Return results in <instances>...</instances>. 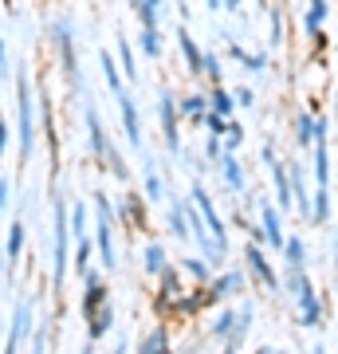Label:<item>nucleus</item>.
Wrapping results in <instances>:
<instances>
[{
  "label": "nucleus",
  "mask_w": 338,
  "mask_h": 354,
  "mask_svg": "<svg viewBox=\"0 0 338 354\" xmlns=\"http://www.w3.org/2000/svg\"><path fill=\"white\" fill-rule=\"evenodd\" d=\"M291 288L299 291V307H303V327H319V299H314V291H311V279L299 276V268H295V276H291Z\"/></svg>",
  "instance_id": "1"
},
{
  "label": "nucleus",
  "mask_w": 338,
  "mask_h": 354,
  "mask_svg": "<svg viewBox=\"0 0 338 354\" xmlns=\"http://www.w3.org/2000/svg\"><path fill=\"white\" fill-rule=\"evenodd\" d=\"M67 272V205H55V288L63 283Z\"/></svg>",
  "instance_id": "2"
},
{
  "label": "nucleus",
  "mask_w": 338,
  "mask_h": 354,
  "mask_svg": "<svg viewBox=\"0 0 338 354\" xmlns=\"http://www.w3.org/2000/svg\"><path fill=\"white\" fill-rule=\"evenodd\" d=\"M16 99H20V153H32V99H28V79H16Z\"/></svg>",
  "instance_id": "3"
},
{
  "label": "nucleus",
  "mask_w": 338,
  "mask_h": 354,
  "mask_svg": "<svg viewBox=\"0 0 338 354\" xmlns=\"http://www.w3.org/2000/svg\"><path fill=\"white\" fill-rule=\"evenodd\" d=\"M263 162H267V169H272V177H276V197H279V205H291V201H295V185H291V177L283 174V165L276 162L272 146H263Z\"/></svg>",
  "instance_id": "4"
},
{
  "label": "nucleus",
  "mask_w": 338,
  "mask_h": 354,
  "mask_svg": "<svg viewBox=\"0 0 338 354\" xmlns=\"http://www.w3.org/2000/svg\"><path fill=\"white\" fill-rule=\"evenodd\" d=\"M99 248H102V264L118 268V260H114V244H111V209H106V201L99 197Z\"/></svg>",
  "instance_id": "5"
},
{
  "label": "nucleus",
  "mask_w": 338,
  "mask_h": 354,
  "mask_svg": "<svg viewBox=\"0 0 338 354\" xmlns=\"http://www.w3.org/2000/svg\"><path fill=\"white\" fill-rule=\"evenodd\" d=\"M193 201L200 205V213H205V221H209V228H213V236L220 241V248L228 252V232H225V225H220V216H216L213 201H209V193H205V189L197 185V189H193Z\"/></svg>",
  "instance_id": "6"
},
{
  "label": "nucleus",
  "mask_w": 338,
  "mask_h": 354,
  "mask_svg": "<svg viewBox=\"0 0 338 354\" xmlns=\"http://www.w3.org/2000/svg\"><path fill=\"white\" fill-rule=\"evenodd\" d=\"M118 106H122L126 138L134 142V146H142V130H138V111H134V99H130V95H126V91H118Z\"/></svg>",
  "instance_id": "7"
},
{
  "label": "nucleus",
  "mask_w": 338,
  "mask_h": 354,
  "mask_svg": "<svg viewBox=\"0 0 338 354\" xmlns=\"http://www.w3.org/2000/svg\"><path fill=\"white\" fill-rule=\"evenodd\" d=\"M158 111H162V130H165V146L169 150H177L181 142H177V118H173V95H162V102H158Z\"/></svg>",
  "instance_id": "8"
},
{
  "label": "nucleus",
  "mask_w": 338,
  "mask_h": 354,
  "mask_svg": "<svg viewBox=\"0 0 338 354\" xmlns=\"http://www.w3.org/2000/svg\"><path fill=\"white\" fill-rule=\"evenodd\" d=\"M248 264H252V272H256V276L263 279V283H267V288H279V279H276V272H272V264H267V260H263V252H260V241L252 244L248 252Z\"/></svg>",
  "instance_id": "9"
},
{
  "label": "nucleus",
  "mask_w": 338,
  "mask_h": 354,
  "mask_svg": "<svg viewBox=\"0 0 338 354\" xmlns=\"http://www.w3.org/2000/svg\"><path fill=\"white\" fill-rule=\"evenodd\" d=\"M263 228H267V244H272V248H283V244H288V236H283V228H279L276 205H267V201H263Z\"/></svg>",
  "instance_id": "10"
},
{
  "label": "nucleus",
  "mask_w": 338,
  "mask_h": 354,
  "mask_svg": "<svg viewBox=\"0 0 338 354\" xmlns=\"http://www.w3.org/2000/svg\"><path fill=\"white\" fill-rule=\"evenodd\" d=\"M177 44H181V51H185V59H189V71H193V75H200V71H205V55L197 51V44H193V36H189L185 28L177 32Z\"/></svg>",
  "instance_id": "11"
},
{
  "label": "nucleus",
  "mask_w": 338,
  "mask_h": 354,
  "mask_svg": "<svg viewBox=\"0 0 338 354\" xmlns=\"http://www.w3.org/2000/svg\"><path fill=\"white\" fill-rule=\"evenodd\" d=\"M87 130H91V150L99 153V158H111V146H106V134L99 127V114L87 106Z\"/></svg>",
  "instance_id": "12"
},
{
  "label": "nucleus",
  "mask_w": 338,
  "mask_h": 354,
  "mask_svg": "<svg viewBox=\"0 0 338 354\" xmlns=\"http://www.w3.org/2000/svg\"><path fill=\"white\" fill-rule=\"evenodd\" d=\"M102 295H106V291H102L99 276H91L87 279V299H83V315H87V319H95V307L102 304Z\"/></svg>",
  "instance_id": "13"
},
{
  "label": "nucleus",
  "mask_w": 338,
  "mask_h": 354,
  "mask_svg": "<svg viewBox=\"0 0 338 354\" xmlns=\"http://www.w3.org/2000/svg\"><path fill=\"white\" fill-rule=\"evenodd\" d=\"M28 315H32V311H28V304H16V323H12V335H8V351H16V342L24 339V330H28Z\"/></svg>",
  "instance_id": "14"
},
{
  "label": "nucleus",
  "mask_w": 338,
  "mask_h": 354,
  "mask_svg": "<svg viewBox=\"0 0 338 354\" xmlns=\"http://www.w3.org/2000/svg\"><path fill=\"white\" fill-rule=\"evenodd\" d=\"M20 248H24V225H20V221H12V228H8V272H12Z\"/></svg>",
  "instance_id": "15"
},
{
  "label": "nucleus",
  "mask_w": 338,
  "mask_h": 354,
  "mask_svg": "<svg viewBox=\"0 0 338 354\" xmlns=\"http://www.w3.org/2000/svg\"><path fill=\"white\" fill-rule=\"evenodd\" d=\"M225 177H228V185H232V189H244V169H240V162H236V153H228L225 158Z\"/></svg>",
  "instance_id": "16"
},
{
  "label": "nucleus",
  "mask_w": 338,
  "mask_h": 354,
  "mask_svg": "<svg viewBox=\"0 0 338 354\" xmlns=\"http://www.w3.org/2000/svg\"><path fill=\"white\" fill-rule=\"evenodd\" d=\"M295 134H299V146H307V142H314V134H319V122H314L311 114H299V122H295Z\"/></svg>",
  "instance_id": "17"
},
{
  "label": "nucleus",
  "mask_w": 338,
  "mask_h": 354,
  "mask_svg": "<svg viewBox=\"0 0 338 354\" xmlns=\"http://www.w3.org/2000/svg\"><path fill=\"white\" fill-rule=\"evenodd\" d=\"M99 59H102V75H106V83H111V91H122V79H118V67H114L111 51H99Z\"/></svg>",
  "instance_id": "18"
},
{
  "label": "nucleus",
  "mask_w": 338,
  "mask_h": 354,
  "mask_svg": "<svg viewBox=\"0 0 338 354\" xmlns=\"http://www.w3.org/2000/svg\"><path fill=\"white\" fill-rule=\"evenodd\" d=\"M323 16H326V0H311V12H307V32H311V36H319Z\"/></svg>",
  "instance_id": "19"
},
{
  "label": "nucleus",
  "mask_w": 338,
  "mask_h": 354,
  "mask_svg": "<svg viewBox=\"0 0 338 354\" xmlns=\"http://www.w3.org/2000/svg\"><path fill=\"white\" fill-rule=\"evenodd\" d=\"M158 4L162 0H138V16L146 28H158Z\"/></svg>",
  "instance_id": "20"
},
{
  "label": "nucleus",
  "mask_w": 338,
  "mask_h": 354,
  "mask_svg": "<svg viewBox=\"0 0 338 354\" xmlns=\"http://www.w3.org/2000/svg\"><path fill=\"white\" fill-rule=\"evenodd\" d=\"M244 288V279H240V272H228V276L216 279V295H232V291Z\"/></svg>",
  "instance_id": "21"
},
{
  "label": "nucleus",
  "mask_w": 338,
  "mask_h": 354,
  "mask_svg": "<svg viewBox=\"0 0 338 354\" xmlns=\"http://www.w3.org/2000/svg\"><path fill=\"white\" fill-rule=\"evenodd\" d=\"M142 51H146L150 59H158V51H162V44H158V28H146V32H142Z\"/></svg>",
  "instance_id": "22"
},
{
  "label": "nucleus",
  "mask_w": 338,
  "mask_h": 354,
  "mask_svg": "<svg viewBox=\"0 0 338 354\" xmlns=\"http://www.w3.org/2000/svg\"><path fill=\"white\" fill-rule=\"evenodd\" d=\"M146 268H150V272H165V252L158 248V244L146 248Z\"/></svg>",
  "instance_id": "23"
},
{
  "label": "nucleus",
  "mask_w": 338,
  "mask_h": 354,
  "mask_svg": "<svg viewBox=\"0 0 338 354\" xmlns=\"http://www.w3.org/2000/svg\"><path fill=\"white\" fill-rule=\"evenodd\" d=\"M283 252H288V260L295 268H303V241H299V236H291V241L283 244Z\"/></svg>",
  "instance_id": "24"
},
{
  "label": "nucleus",
  "mask_w": 338,
  "mask_h": 354,
  "mask_svg": "<svg viewBox=\"0 0 338 354\" xmlns=\"http://www.w3.org/2000/svg\"><path fill=\"white\" fill-rule=\"evenodd\" d=\"M142 351H150V354H162V351H165V330H153L150 339H142Z\"/></svg>",
  "instance_id": "25"
},
{
  "label": "nucleus",
  "mask_w": 338,
  "mask_h": 354,
  "mask_svg": "<svg viewBox=\"0 0 338 354\" xmlns=\"http://www.w3.org/2000/svg\"><path fill=\"white\" fill-rule=\"evenodd\" d=\"M205 122H209V130H213V134H228L225 114H220V111H209V114H205Z\"/></svg>",
  "instance_id": "26"
},
{
  "label": "nucleus",
  "mask_w": 338,
  "mask_h": 354,
  "mask_svg": "<svg viewBox=\"0 0 338 354\" xmlns=\"http://www.w3.org/2000/svg\"><path fill=\"white\" fill-rule=\"evenodd\" d=\"M314 221L319 225L326 221V185H319V193H314Z\"/></svg>",
  "instance_id": "27"
},
{
  "label": "nucleus",
  "mask_w": 338,
  "mask_h": 354,
  "mask_svg": "<svg viewBox=\"0 0 338 354\" xmlns=\"http://www.w3.org/2000/svg\"><path fill=\"white\" fill-rule=\"evenodd\" d=\"M209 102H213V111H220V114L232 111V99H228L225 91H213V95H209Z\"/></svg>",
  "instance_id": "28"
},
{
  "label": "nucleus",
  "mask_w": 338,
  "mask_h": 354,
  "mask_svg": "<svg viewBox=\"0 0 338 354\" xmlns=\"http://www.w3.org/2000/svg\"><path fill=\"white\" fill-rule=\"evenodd\" d=\"M232 319H236L232 311H228V315H220V319L213 323V335H220V339H228V335H232Z\"/></svg>",
  "instance_id": "29"
},
{
  "label": "nucleus",
  "mask_w": 338,
  "mask_h": 354,
  "mask_svg": "<svg viewBox=\"0 0 338 354\" xmlns=\"http://www.w3.org/2000/svg\"><path fill=\"white\" fill-rule=\"evenodd\" d=\"M189 216L185 213H169V228H173V232H177V236H189Z\"/></svg>",
  "instance_id": "30"
},
{
  "label": "nucleus",
  "mask_w": 338,
  "mask_h": 354,
  "mask_svg": "<svg viewBox=\"0 0 338 354\" xmlns=\"http://www.w3.org/2000/svg\"><path fill=\"white\" fill-rule=\"evenodd\" d=\"M146 197H150V201L162 197V181H158V174H146Z\"/></svg>",
  "instance_id": "31"
},
{
  "label": "nucleus",
  "mask_w": 338,
  "mask_h": 354,
  "mask_svg": "<svg viewBox=\"0 0 338 354\" xmlns=\"http://www.w3.org/2000/svg\"><path fill=\"white\" fill-rule=\"evenodd\" d=\"M181 111H189V114H200V111H205V95H189V99L181 102Z\"/></svg>",
  "instance_id": "32"
},
{
  "label": "nucleus",
  "mask_w": 338,
  "mask_h": 354,
  "mask_svg": "<svg viewBox=\"0 0 338 354\" xmlns=\"http://www.w3.org/2000/svg\"><path fill=\"white\" fill-rule=\"evenodd\" d=\"M87 256H91V244L79 236V252H75V268H79V272H87Z\"/></svg>",
  "instance_id": "33"
},
{
  "label": "nucleus",
  "mask_w": 338,
  "mask_h": 354,
  "mask_svg": "<svg viewBox=\"0 0 338 354\" xmlns=\"http://www.w3.org/2000/svg\"><path fill=\"white\" fill-rule=\"evenodd\" d=\"M118 51H122V67H126V75H134V55H130V44H126V39H118Z\"/></svg>",
  "instance_id": "34"
},
{
  "label": "nucleus",
  "mask_w": 338,
  "mask_h": 354,
  "mask_svg": "<svg viewBox=\"0 0 338 354\" xmlns=\"http://www.w3.org/2000/svg\"><path fill=\"white\" fill-rule=\"evenodd\" d=\"M71 228H75V236H83V205L71 209Z\"/></svg>",
  "instance_id": "35"
},
{
  "label": "nucleus",
  "mask_w": 338,
  "mask_h": 354,
  "mask_svg": "<svg viewBox=\"0 0 338 354\" xmlns=\"http://www.w3.org/2000/svg\"><path fill=\"white\" fill-rule=\"evenodd\" d=\"M240 142H244V130H240V127H228V150H236Z\"/></svg>",
  "instance_id": "36"
},
{
  "label": "nucleus",
  "mask_w": 338,
  "mask_h": 354,
  "mask_svg": "<svg viewBox=\"0 0 338 354\" xmlns=\"http://www.w3.org/2000/svg\"><path fill=\"white\" fill-rule=\"evenodd\" d=\"M205 71L213 79H220V64H216V55H205Z\"/></svg>",
  "instance_id": "37"
},
{
  "label": "nucleus",
  "mask_w": 338,
  "mask_h": 354,
  "mask_svg": "<svg viewBox=\"0 0 338 354\" xmlns=\"http://www.w3.org/2000/svg\"><path fill=\"white\" fill-rule=\"evenodd\" d=\"M279 32H283V24H279V12H272V44H279Z\"/></svg>",
  "instance_id": "38"
},
{
  "label": "nucleus",
  "mask_w": 338,
  "mask_h": 354,
  "mask_svg": "<svg viewBox=\"0 0 338 354\" xmlns=\"http://www.w3.org/2000/svg\"><path fill=\"white\" fill-rule=\"evenodd\" d=\"M189 272H193V276H200V279L209 276V268L200 264V260H189Z\"/></svg>",
  "instance_id": "39"
},
{
  "label": "nucleus",
  "mask_w": 338,
  "mask_h": 354,
  "mask_svg": "<svg viewBox=\"0 0 338 354\" xmlns=\"http://www.w3.org/2000/svg\"><path fill=\"white\" fill-rule=\"evenodd\" d=\"M225 8H232V12H236V8H240V0H225Z\"/></svg>",
  "instance_id": "40"
},
{
  "label": "nucleus",
  "mask_w": 338,
  "mask_h": 354,
  "mask_svg": "<svg viewBox=\"0 0 338 354\" xmlns=\"http://www.w3.org/2000/svg\"><path fill=\"white\" fill-rule=\"evenodd\" d=\"M134 4H138V0H134Z\"/></svg>",
  "instance_id": "41"
}]
</instances>
